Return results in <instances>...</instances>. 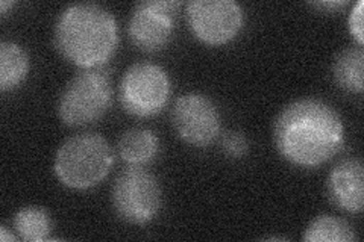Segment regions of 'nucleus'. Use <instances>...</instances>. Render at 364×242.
<instances>
[{"mask_svg":"<svg viewBox=\"0 0 364 242\" xmlns=\"http://www.w3.org/2000/svg\"><path fill=\"white\" fill-rule=\"evenodd\" d=\"M53 43L68 62L93 70L105 65L119 44L117 21L105 6L73 4L65 6L55 21Z\"/></svg>","mask_w":364,"mask_h":242,"instance_id":"nucleus-2","label":"nucleus"},{"mask_svg":"<svg viewBox=\"0 0 364 242\" xmlns=\"http://www.w3.org/2000/svg\"><path fill=\"white\" fill-rule=\"evenodd\" d=\"M316 8H323V9H328V11H331V9H334V8H341V6H345V5H348V2L346 0H343V2H316V4H313Z\"/></svg>","mask_w":364,"mask_h":242,"instance_id":"nucleus-18","label":"nucleus"},{"mask_svg":"<svg viewBox=\"0 0 364 242\" xmlns=\"http://www.w3.org/2000/svg\"><path fill=\"white\" fill-rule=\"evenodd\" d=\"M175 0H144L139 2L128 20V37L143 52L161 50L172 40L178 9Z\"/></svg>","mask_w":364,"mask_h":242,"instance_id":"nucleus-8","label":"nucleus"},{"mask_svg":"<svg viewBox=\"0 0 364 242\" xmlns=\"http://www.w3.org/2000/svg\"><path fill=\"white\" fill-rule=\"evenodd\" d=\"M302 239L306 242H352L357 241V235L354 227L341 218L321 215L305 229Z\"/></svg>","mask_w":364,"mask_h":242,"instance_id":"nucleus-15","label":"nucleus"},{"mask_svg":"<svg viewBox=\"0 0 364 242\" xmlns=\"http://www.w3.org/2000/svg\"><path fill=\"white\" fill-rule=\"evenodd\" d=\"M16 5V2H0V13H2V16H6L8 14V8H13Z\"/></svg>","mask_w":364,"mask_h":242,"instance_id":"nucleus-20","label":"nucleus"},{"mask_svg":"<svg viewBox=\"0 0 364 242\" xmlns=\"http://www.w3.org/2000/svg\"><path fill=\"white\" fill-rule=\"evenodd\" d=\"M222 148L226 156L232 159H242L246 156L249 150V143L245 133L238 131H230L222 136Z\"/></svg>","mask_w":364,"mask_h":242,"instance_id":"nucleus-16","label":"nucleus"},{"mask_svg":"<svg viewBox=\"0 0 364 242\" xmlns=\"http://www.w3.org/2000/svg\"><path fill=\"white\" fill-rule=\"evenodd\" d=\"M186 17L193 35L208 45L232 41L245 25L243 8L234 0H191Z\"/></svg>","mask_w":364,"mask_h":242,"instance_id":"nucleus-7","label":"nucleus"},{"mask_svg":"<svg viewBox=\"0 0 364 242\" xmlns=\"http://www.w3.org/2000/svg\"><path fill=\"white\" fill-rule=\"evenodd\" d=\"M273 143L287 163L314 168L331 160L345 145V124L334 106L321 99H299L273 123Z\"/></svg>","mask_w":364,"mask_h":242,"instance_id":"nucleus-1","label":"nucleus"},{"mask_svg":"<svg viewBox=\"0 0 364 242\" xmlns=\"http://www.w3.org/2000/svg\"><path fill=\"white\" fill-rule=\"evenodd\" d=\"M111 203L122 221L135 226L147 224L161 209V185L143 167H128L114 180Z\"/></svg>","mask_w":364,"mask_h":242,"instance_id":"nucleus-5","label":"nucleus"},{"mask_svg":"<svg viewBox=\"0 0 364 242\" xmlns=\"http://www.w3.org/2000/svg\"><path fill=\"white\" fill-rule=\"evenodd\" d=\"M170 94L172 82L161 65L136 62L120 79V105L132 117H154L167 106Z\"/></svg>","mask_w":364,"mask_h":242,"instance_id":"nucleus-6","label":"nucleus"},{"mask_svg":"<svg viewBox=\"0 0 364 242\" xmlns=\"http://www.w3.org/2000/svg\"><path fill=\"white\" fill-rule=\"evenodd\" d=\"M173 128L182 141L195 147H208L222 131V117L215 103L205 94L187 93L172 108Z\"/></svg>","mask_w":364,"mask_h":242,"instance_id":"nucleus-9","label":"nucleus"},{"mask_svg":"<svg viewBox=\"0 0 364 242\" xmlns=\"http://www.w3.org/2000/svg\"><path fill=\"white\" fill-rule=\"evenodd\" d=\"M13 224L18 238L26 242H43L50 239L52 220L48 211L43 207H21L14 215Z\"/></svg>","mask_w":364,"mask_h":242,"instance_id":"nucleus-14","label":"nucleus"},{"mask_svg":"<svg viewBox=\"0 0 364 242\" xmlns=\"http://www.w3.org/2000/svg\"><path fill=\"white\" fill-rule=\"evenodd\" d=\"M159 153V138L151 129L132 128L117 141V155L129 167L151 164Z\"/></svg>","mask_w":364,"mask_h":242,"instance_id":"nucleus-11","label":"nucleus"},{"mask_svg":"<svg viewBox=\"0 0 364 242\" xmlns=\"http://www.w3.org/2000/svg\"><path fill=\"white\" fill-rule=\"evenodd\" d=\"M336 84L349 93H363L364 84V52L361 45L340 52L333 65Z\"/></svg>","mask_w":364,"mask_h":242,"instance_id":"nucleus-13","label":"nucleus"},{"mask_svg":"<svg viewBox=\"0 0 364 242\" xmlns=\"http://www.w3.org/2000/svg\"><path fill=\"white\" fill-rule=\"evenodd\" d=\"M112 87L109 77L99 68L79 72L65 85L58 99L60 120L70 128L99 121L111 108Z\"/></svg>","mask_w":364,"mask_h":242,"instance_id":"nucleus-4","label":"nucleus"},{"mask_svg":"<svg viewBox=\"0 0 364 242\" xmlns=\"http://www.w3.org/2000/svg\"><path fill=\"white\" fill-rule=\"evenodd\" d=\"M363 8H364V2L363 0H358V2L352 6V11L349 13L348 17V26H349V32L350 35L354 37V40L357 41L358 45L364 44V29H363Z\"/></svg>","mask_w":364,"mask_h":242,"instance_id":"nucleus-17","label":"nucleus"},{"mask_svg":"<svg viewBox=\"0 0 364 242\" xmlns=\"http://www.w3.org/2000/svg\"><path fill=\"white\" fill-rule=\"evenodd\" d=\"M114 164V152L104 136L93 132L73 135L55 155V176L64 187L88 189L107 177Z\"/></svg>","mask_w":364,"mask_h":242,"instance_id":"nucleus-3","label":"nucleus"},{"mask_svg":"<svg viewBox=\"0 0 364 242\" xmlns=\"http://www.w3.org/2000/svg\"><path fill=\"white\" fill-rule=\"evenodd\" d=\"M16 239V236L13 233H9V230L6 226L0 227V241L2 242H13Z\"/></svg>","mask_w":364,"mask_h":242,"instance_id":"nucleus-19","label":"nucleus"},{"mask_svg":"<svg viewBox=\"0 0 364 242\" xmlns=\"http://www.w3.org/2000/svg\"><path fill=\"white\" fill-rule=\"evenodd\" d=\"M326 194L338 209L358 214L364 204V168L360 159H343L326 179Z\"/></svg>","mask_w":364,"mask_h":242,"instance_id":"nucleus-10","label":"nucleus"},{"mask_svg":"<svg viewBox=\"0 0 364 242\" xmlns=\"http://www.w3.org/2000/svg\"><path fill=\"white\" fill-rule=\"evenodd\" d=\"M29 73V56L20 44L13 41L0 43V89L18 88Z\"/></svg>","mask_w":364,"mask_h":242,"instance_id":"nucleus-12","label":"nucleus"}]
</instances>
